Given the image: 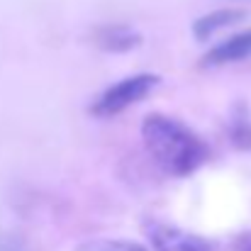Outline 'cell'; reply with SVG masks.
Instances as JSON below:
<instances>
[{"mask_svg": "<svg viewBox=\"0 0 251 251\" xmlns=\"http://www.w3.org/2000/svg\"><path fill=\"white\" fill-rule=\"evenodd\" d=\"M142 139L151 159L171 176L185 178L210 159L207 144L180 120L168 115H149L142 125Z\"/></svg>", "mask_w": 251, "mask_h": 251, "instance_id": "6da1fadb", "label": "cell"}, {"mask_svg": "<svg viewBox=\"0 0 251 251\" xmlns=\"http://www.w3.org/2000/svg\"><path fill=\"white\" fill-rule=\"evenodd\" d=\"M156 85H159V76H154V74H137V76L122 78L120 83L110 85L90 105V112L95 117H115V115L125 112L127 107H132L134 102L144 100Z\"/></svg>", "mask_w": 251, "mask_h": 251, "instance_id": "7a4b0ae2", "label": "cell"}, {"mask_svg": "<svg viewBox=\"0 0 251 251\" xmlns=\"http://www.w3.org/2000/svg\"><path fill=\"white\" fill-rule=\"evenodd\" d=\"M93 47L110 54H125L142 44V34L129 25H100L90 34Z\"/></svg>", "mask_w": 251, "mask_h": 251, "instance_id": "3957f363", "label": "cell"}, {"mask_svg": "<svg viewBox=\"0 0 251 251\" xmlns=\"http://www.w3.org/2000/svg\"><path fill=\"white\" fill-rule=\"evenodd\" d=\"M251 56V27L220 42L217 47H212L205 56H202V66H225V64H234Z\"/></svg>", "mask_w": 251, "mask_h": 251, "instance_id": "277c9868", "label": "cell"}, {"mask_svg": "<svg viewBox=\"0 0 251 251\" xmlns=\"http://www.w3.org/2000/svg\"><path fill=\"white\" fill-rule=\"evenodd\" d=\"M244 17H247V12L239 10V7H222V10H215V12L202 15L200 20H195V22H193V34H195V39L205 42V39H210L215 32H220V29H225V27H229V25H237V22H242Z\"/></svg>", "mask_w": 251, "mask_h": 251, "instance_id": "5b68a950", "label": "cell"}, {"mask_svg": "<svg viewBox=\"0 0 251 251\" xmlns=\"http://www.w3.org/2000/svg\"><path fill=\"white\" fill-rule=\"evenodd\" d=\"M78 251H147L137 242H125V239H93L78 247Z\"/></svg>", "mask_w": 251, "mask_h": 251, "instance_id": "8992f818", "label": "cell"}, {"mask_svg": "<svg viewBox=\"0 0 251 251\" xmlns=\"http://www.w3.org/2000/svg\"><path fill=\"white\" fill-rule=\"evenodd\" d=\"M159 251H210V247L198 237H183V239L166 237V244L159 242Z\"/></svg>", "mask_w": 251, "mask_h": 251, "instance_id": "52a82bcc", "label": "cell"}, {"mask_svg": "<svg viewBox=\"0 0 251 251\" xmlns=\"http://www.w3.org/2000/svg\"><path fill=\"white\" fill-rule=\"evenodd\" d=\"M232 139L239 149H251V122L247 115H242L232 122Z\"/></svg>", "mask_w": 251, "mask_h": 251, "instance_id": "ba28073f", "label": "cell"}, {"mask_svg": "<svg viewBox=\"0 0 251 251\" xmlns=\"http://www.w3.org/2000/svg\"><path fill=\"white\" fill-rule=\"evenodd\" d=\"M0 251H32V249H29V244H27L20 234L2 232V234H0Z\"/></svg>", "mask_w": 251, "mask_h": 251, "instance_id": "9c48e42d", "label": "cell"}, {"mask_svg": "<svg viewBox=\"0 0 251 251\" xmlns=\"http://www.w3.org/2000/svg\"><path fill=\"white\" fill-rule=\"evenodd\" d=\"M239 251H251V237H244L239 242Z\"/></svg>", "mask_w": 251, "mask_h": 251, "instance_id": "30bf717a", "label": "cell"}]
</instances>
